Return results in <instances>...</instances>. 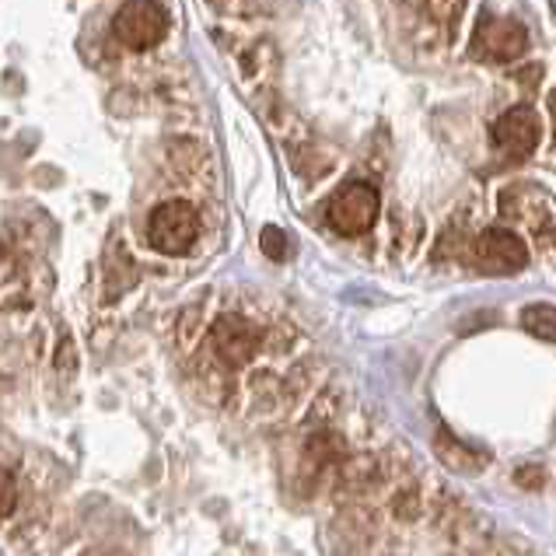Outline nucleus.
Listing matches in <instances>:
<instances>
[{"label":"nucleus","instance_id":"f257e3e1","mask_svg":"<svg viewBox=\"0 0 556 556\" xmlns=\"http://www.w3.org/2000/svg\"><path fill=\"white\" fill-rule=\"evenodd\" d=\"M200 238V214L189 200H165L148 217V245L162 256H186Z\"/></svg>","mask_w":556,"mask_h":556},{"label":"nucleus","instance_id":"f03ea898","mask_svg":"<svg viewBox=\"0 0 556 556\" xmlns=\"http://www.w3.org/2000/svg\"><path fill=\"white\" fill-rule=\"evenodd\" d=\"M113 36L130 50H154L168 36V11L157 0H126L113 18Z\"/></svg>","mask_w":556,"mask_h":556},{"label":"nucleus","instance_id":"7ed1b4c3","mask_svg":"<svg viewBox=\"0 0 556 556\" xmlns=\"http://www.w3.org/2000/svg\"><path fill=\"white\" fill-rule=\"evenodd\" d=\"M378 211H381L378 189L368 182H351L332 197L326 220H329V228L340 231V235H364V231L375 228Z\"/></svg>","mask_w":556,"mask_h":556},{"label":"nucleus","instance_id":"20e7f679","mask_svg":"<svg viewBox=\"0 0 556 556\" xmlns=\"http://www.w3.org/2000/svg\"><path fill=\"white\" fill-rule=\"evenodd\" d=\"M472 256H476V266H480L483 274L511 277V274H521V269L529 266V242L511 228H490L480 235Z\"/></svg>","mask_w":556,"mask_h":556},{"label":"nucleus","instance_id":"39448f33","mask_svg":"<svg viewBox=\"0 0 556 556\" xmlns=\"http://www.w3.org/2000/svg\"><path fill=\"white\" fill-rule=\"evenodd\" d=\"M501 214L515 225H526L539 242H549L556 235L553 228V211H549V200L543 189L535 186H511L501 193Z\"/></svg>","mask_w":556,"mask_h":556},{"label":"nucleus","instance_id":"423d86ee","mask_svg":"<svg viewBox=\"0 0 556 556\" xmlns=\"http://www.w3.org/2000/svg\"><path fill=\"white\" fill-rule=\"evenodd\" d=\"M539 137H543V123L532 113L529 105H515L494 123V144L501 154H507L511 162H521L539 148Z\"/></svg>","mask_w":556,"mask_h":556},{"label":"nucleus","instance_id":"0eeeda50","mask_svg":"<svg viewBox=\"0 0 556 556\" xmlns=\"http://www.w3.org/2000/svg\"><path fill=\"white\" fill-rule=\"evenodd\" d=\"M529 50V31L515 18H486L476 31V53L490 63H511L521 60Z\"/></svg>","mask_w":556,"mask_h":556},{"label":"nucleus","instance_id":"6e6552de","mask_svg":"<svg viewBox=\"0 0 556 556\" xmlns=\"http://www.w3.org/2000/svg\"><path fill=\"white\" fill-rule=\"evenodd\" d=\"M214 351H217L220 361H228L238 368V364H245L252 354L260 351V332L252 329L249 323L228 315V319H220L217 329H214Z\"/></svg>","mask_w":556,"mask_h":556},{"label":"nucleus","instance_id":"1a4fd4ad","mask_svg":"<svg viewBox=\"0 0 556 556\" xmlns=\"http://www.w3.org/2000/svg\"><path fill=\"white\" fill-rule=\"evenodd\" d=\"M521 329L543 343H556V305H549V301H532V305H526L521 308Z\"/></svg>","mask_w":556,"mask_h":556},{"label":"nucleus","instance_id":"9d476101","mask_svg":"<svg viewBox=\"0 0 556 556\" xmlns=\"http://www.w3.org/2000/svg\"><path fill=\"white\" fill-rule=\"evenodd\" d=\"M438 455L444 458L448 466H455V469H480L483 463L476 458L469 448H463V444H455V438L452 434H444V438H438Z\"/></svg>","mask_w":556,"mask_h":556},{"label":"nucleus","instance_id":"9b49d317","mask_svg":"<svg viewBox=\"0 0 556 556\" xmlns=\"http://www.w3.org/2000/svg\"><path fill=\"white\" fill-rule=\"evenodd\" d=\"M427 11H431L434 22H441L444 28H455L466 11V0H427Z\"/></svg>","mask_w":556,"mask_h":556},{"label":"nucleus","instance_id":"f8f14e48","mask_svg":"<svg viewBox=\"0 0 556 556\" xmlns=\"http://www.w3.org/2000/svg\"><path fill=\"white\" fill-rule=\"evenodd\" d=\"M14 507H18V490H14V472L8 469L4 472V518L14 515Z\"/></svg>","mask_w":556,"mask_h":556}]
</instances>
